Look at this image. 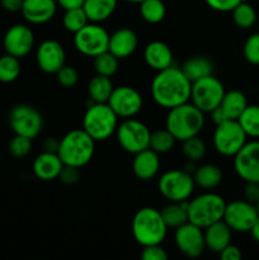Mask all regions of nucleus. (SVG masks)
Segmentation results:
<instances>
[{"label":"nucleus","instance_id":"7","mask_svg":"<svg viewBox=\"0 0 259 260\" xmlns=\"http://www.w3.org/2000/svg\"><path fill=\"white\" fill-rule=\"evenodd\" d=\"M195 179L187 170L173 169L161 174L157 182V188L163 197L170 202L188 201L195 192Z\"/></svg>","mask_w":259,"mask_h":260},{"label":"nucleus","instance_id":"17","mask_svg":"<svg viewBox=\"0 0 259 260\" xmlns=\"http://www.w3.org/2000/svg\"><path fill=\"white\" fill-rule=\"evenodd\" d=\"M3 46L7 53L22 58L35 47V33L27 24H14L5 32Z\"/></svg>","mask_w":259,"mask_h":260},{"label":"nucleus","instance_id":"4","mask_svg":"<svg viewBox=\"0 0 259 260\" xmlns=\"http://www.w3.org/2000/svg\"><path fill=\"white\" fill-rule=\"evenodd\" d=\"M94 151L95 141L84 129H73L60 140L57 155L63 165L80 169L90 162Z\"/></svg>","mask_w":259,"mask_h":260},{"label":"nucleus","instance_id":"34","mask_svg":"<svg viewBox=\"0 0 259 260\" xmlns=\"http://www.w3.org/2000/svg\"><path fill=\"white\" fill-rule=\"evenodd\" d=\"M233 20L241 29H248L253 27L256 22V12L249 3L243 2L231 10Z\"/></svg>","mask_w":259,"mask_h":260},{"label":"nucleus","instance_id":"27","mask_svg":"<svg viewBox=\"0 0 259 260\" xmlns=\"http://www.w3.org/2000/svg\"><path fill=\"white\" fill-rule=\"evenodd\" d=\"M222 170L217 165L213 164L201 165L195 170V174H193L195 184L206 190L218 187L222 182Z\"/></svg>","mask_w":259,"mask_h":260},{"label":"nucleus","instance_id":"32","mask_svg":"<svg viewBox=\"0 0 259 260\" xmlns=\"http://www.w3.org/2000/svg\"><path fill=\"white\" fill-rule=\"evenodd\" d=\"M238 122L243 127L244 132L248 137L258 139L259 137V106L251 104L246 107L241 116L238 118Z\"/></svg>","mask_w":259,"mask_h":260},{"label":"nucleus","instance_id":"8","mask_svg":"<svg viewBox=\"0 0 259 260\" xmlns=\"http://www.w3.org/2000/svg\"><path fill=\"white\" fill-rule=\"evenodd\" d=\"M226 90L223 84L213 75L192 83L190 101L203 113H211L220 106Z\"/></svg>","mask_w":259,"mask_h":260},{"label":"nucleus","instance_id":"23","mask_svg":"<svg viewBox=\"0 0 259 260\" xmlns=\"http://www.w3.org/2000/svg\"><path fill=\"white\" fill-rule=\"evenodd\" d=\"M160 169L159 154L154 150L145 149L135 154L132 161V172L139 179L150 180L156 177Z\"/></svg>","mask_w":259,"mask_h":260},{"label":"nucleus","instance_id":"26","mask_svg":"<svg viewBox=\"0 0 259 260\" xmlns=\"http://www.w3.org/2000/svg\"><path fill=\"white\" fill-rule=\"evenodd\" d=\"M118 0H84L83 9L89 22L102 23L112 17Z\"/></svg>","mask_w":259,"mask_h":260},{"label":"nucleus","instance_id":"21","mask_svg":"<svg viewBox=\"0 0 259 260\" xmlns=\"http://www.w3.org/2000/svg\"><path fill=\"white\" fill-rule=\"evenodd\" d=\"M139 46V37L131 28H119L109 35L108 51L118 60L130 57Z\"/></svg>","mask_w":259,"mask_h":260},{"label":"nucleus","instance_id":"14","mask_svg":"<svg viewBox=\"0 0 259 260\" xmlns=\"http://www.w3.org/2000/svg\"><path fill=\"white\" fill-rule=\"evenodd\" d=\"M258 216L255 205L239 200L226 203L222 220L235 233H249Z\"/></svg>","mask_w":259,"mask_h":260},{"label":"nucleus","instance_id":"42","mask_svg":"<svg viewBox=\"0 0 259 260\" xmlns=\"http://www.w3.org/2000/svg\"><path fill=\"white\" fill-rule=\"evenodd\" d=\"M141 258L144 260H167L168 254L165 249L161 248V244H156V245L144 246Z\"/></svg>","mask_w":259,"mask_h":260},{"label":"nucleus","instance_id":"9","mask_svg":"<svg viewBox=\"0 0 259 260\" xmlns=\"http://www.w3.org/2000/svg\"><path fill=\"white\" fill-rule=\"evenodd\" d=\"M116 136L119 146L126 152L135 155L142 150L149 149L151 132L144 122L132 117L126 118L118 124Z\"/></svg>","mask_w":259,"mask_h":260},{"label":"nucleus","instance_id":"25","mask_svg":"<svg viewBox=\"0 0 259 260\" xmlns=\"http://www.w3.org/2000/svg\"><path fill=\"white\" fill-rule=\"evenodd\" d=\"M231 230L223 220L217 221L203 229L206 248L212 253L220 254L229 244H231Z\"/></svg>","mask_w":259,"mask_h":260},{"label":"nucleus","instance_id":"13","mask_svg":"<svg viewBox=\"0 0 259 260\" xmlns=\"http://www.w3.org/2000/svg\"><path fill=\"white\" fill-rule=\"evenodd\" d=\"M107 103L118 116V118L126 119L132 118L140 113L144 99L137 89L128 85H121L113 89Z\"/></svg>","mask_w":259,"mask_h":260},{"label":"nucleus","instance_id":"52","mask_svg":"<svg viewBox=\"0 0 259 260\" xmlns=\"http://www.w3.org/2000/svg\"><path fill=\"white\" fill-rule=\"evenodd\" d=\"M255 207H256V212H258V215H259V202L256 203V205H255Z\"/></svg>","mask_w":259,"mask_h":260},{"label":"nucleus","instance_id":"12","mask_svg":"<svg viewBox=\"0 0 259 260\" xmlns=\"http://www.w3.org/2000/svg\"><path fill=\"white\" fill-rule=\"evenodd\" d=\"M9 124L15 135L35 139L43 128L42 114L29 104H17L9 113Z\"/></svg>","mask_w":259,"mask_h":260},{"label":"nucleus","instance_id":"24","mask_svg":"<svg viewBox=\"0 0 259 260\" xmlns=\"http://www.w3.org/2000/svg\"><path fill=\"white\" fill-rule=\"evenodd\" d=\"M144 60L152 70L161 71L173 66V52L167 43L161 41H152L145 47Z\"/></svg>","mask_w":259,"mask_h":260},{"label":"nucleus","instance_id":"28","mask_svg":"<svg viewBox=\"0 0 259 260\" xmlns=\"http://www.w3.org/2000/svg\"><path fill=\"white\" fill-rule=\"evenodd\" d=\"M190 83L200 80V79L206 78L208 75H212L213 73V65L207 57L205 56H195V57H189L183 66L180 68Z\"/></svg>","mask_w":259,"mask_h":260},{"label":"nucleus","instance_id":"47","mask_svg":"<svg viewBox=\"0 0 259 260\" xmlns=\"http://www.w3.org/2000/svg\"><path fill=\"white\" fill-rule=\"evenodd\" d=\"M0 4H2L3 9H5L7 12L17 13L22 9L23 0H0Z\"/></svg>","mask_w":259,"mask_h":260},{"label":"nucleus","instance_id":"48","mask_svg":"<svg viewBox=\"0 0 259 260\" xmlns=\"http://www.w3.org/2000/svg\"><path fill=\"white\" fill-rule=\"evenodd\" d=\"M58 144H60V141H58V140H56L55 137H48V139H46L42 144L43 151L57 152Z\"/></svg>","mask_w":259,"mask_h":260},{"label":"nucleus","instance_id":"50","mask_svg":"<svg viewBox=\"0 0 259 260\" xmlns=\"http://www.w3.org/2000/svg\"><path fill=\"white\" fill-rule=\"evenodd\" d=\"M249 233L251 234V236H253L254 240L258 241L259 243V216H258V218L255 220V222H254V225L251 226V229Z\"/></svg>","mask_w":259,"mask_h":260},{"label":"nucleus","instance_id":"39","mask_svg":"<svg viewBox=\"0 0 259 260\" xmlns=\"http://www.w3.org/2000/svg\"><path fill=\"white\" fill-rule=\"evenodd\" d=\"M9 152L12 156L17 157V159H22L25 157L32 150V139H28L25 136H20V135H15L9 142Z\"/></svg>","mask_w":259,"mask_h":260},{"label":"nucleus","instance_id":"43","mask_svg":"<svg viewBox=\"0 0 259 260\" xmlns=\"http://www.w3.org/2000/svg\"><path fill=\"white\" fill-rule=\"evenodd\" d=\"M58 179L66 185L75 184V183H78L79 179H80L79 168L70 167V165H63V168L61 169L60 175H58Z\"/></svg>","mask_w":259,"mask_h":260},{"label":"nucleus","instance_id":"38","mask_svg":"<svg viewBox=\"0 0 259 260\" xmlns=\"http://www.w3.org/2000/svg\"><path fill=\"white\" fill-rule=\"evenodd\" d=\"M183 154L188 161H200L206 154V144L198 136H193L183 141Z\"/></svg>","mask_w":259,"mask_h":260},{"label":"nucleus","instance_id":"30","mask_svg":"<svg viewBox=\"0 0 259 260\" xmlns=\"http://www.w3.org/2000/svg\"><path fill=\"white\" fill-rule=\"evenodd\" d=\"M114 86L111 78L96 74L88 84L89 98L94 103H107Z\"/></svg>","mask_w":259,"mask_h":260},{"label":"nucleus","instance_id":"10","mask_svg":"<svg viewBox=\"0 0 259 260\" xmlns=\"http://www.w3.org/2000/svg\"><path fill=\"white\" fill-rule=\"evenodd\" d=\"M246 134L238 119H228L216 124L213 132V146L223 156H235L246 144Z\"/></svg>","mask_w":259,"mask_h":260},{"label":"nucleus","instance_id":"1","mask_svg":"<svg viewBox=\"0 0 259 260\" xmlns=\"http://www.w3.org/2000/svg\"><path fill=\"white\" fill-rule=\"evenodd\" d=\"M192 83L179 68L157 71L151 81V96L157 106L172 109L190 101Z\"/></svg>","mask_w":259,"mask_h":260},{"label":"nucleus","instance_id":"11","mask_svg":"<svg viewBox=\"0 0 259 260\" xmlns=\"http://www.w3.org/2000/svg\"><path fill=\"white\" fill-rule=\"evenodd\" d=\"M109 33L99 23L89 22L74 33V46L84 56L95 57L108 51Z\"/></svg>","mask_w":259,"mask_h":260},{"label":"nucleus","instance_id":"49","mask_svg":"<svg viewBox=\"0 0 259 260\" xmlns=\"http://www.w3.org/2000/svg\"><path fill=\"white\" fill-rule=\"evenodd\" d=\"M57 4L62 8L63 10L74 9V8H81L84 4V0H56Z\"/></svg>","mask_w":259,"mask_h":260},{"label":"nucleus","instance_id":"33","mask_svg":"<svg viewBox=\"0 0 259 260\" xmlns=\"http://www.w3.org/2000/svg\"><path fill=\"white\" fill-rule=\"evenodd\" d=\"M20 75L19 58L5 53L0 57V83L9 84L17 80Z\"/></svg>","mask_w":259,"mask_h":260},{"label":"nucleus","instance_id":"35","mask_svg":"<svg viewBox=\"0 0 259 260\" xmlns=\"http://www.w3.org/2000/svg\"><path fill=\"white\" fill-rule=\"evenodd\" d=\"M175 141L177 140L167 128L157 129V131L151 132L149 147L157 154H167L170 150H173Z\"/></svg>","mask_w":259,"mask_h":260},{"label":"nucleus","instance_id":"18","mask_svg":"<svg viewBox=\"0 0 259 260\" xmlns=\"http://www.w3.org/2000/svg\"><path fill=\"white\" fill-rule=\"evenodd\" d=\"M36 60L38 68L43 73L56 74L65 65L66 53L60 42L55 40H46L38 46Z\"/></svg>","mask_w":259,"mask_h":260},{"label":"nucleus","instance_id":"37","mask_svg":"<svg viewBox=\"0 0 259 260\" xmlns=\"http://www.w3.org/2000/svg\"><path fill=\"white\" fill-rule=\"evenodd\" d=\"M94 70L99 75L111 78L118 70V58L109 51H106L94 57Z\"/></svg>","mask_w":259,"mask_h":260},{"label":"nucleus","instance_id":"41","mask_svg":"<svg viewBox=\"0 0 259 260\" xmlns=\"http://www.w3.org/2000/svg\"><path fill=\"white\" fill-rule=\"evenodd\" d=\"M56 78L60 85H62L63 88H73L76 85V83L79 81V73L74 66L70 65H63L60 70L56 73Z\"/></svg>","mask_w":259,"mask_h":260},{"label":"nucleus","instance_id":"3","mask_svg":"<svg viewBox=\"0 0 259 260\" xmlns=\"http://www.w3.org/2000/svg\"><path fill=\"white\" fill-rule=\"evenodd\" d=\"M131 229L134 239L142 248L161 244L168 233L161 212L154 207H144L137 211L132 218Z\"/></svg>","mask_w":259,"mask_h":260},{"label":"nucleus","instance_id":"44","mask_svg":"<svg viewBox=\"0 0 259 260\" xmlns=\"http://www.w3.org/2000/svg\"><path fill=\"white\" fill-rule=\"evenodd\" d=\"M206 4L211 8V9L216 10V12H231L235 7H238L240 3L246 2V0H205Z\"/></svg>","mask_w":259,"mask_h":260},{"label":"nucleus","instance_id":"31","mask_svg":"<svg viewBox=\"0 0 259 260\" xmlns=\"http://www.w3.org/2000/svg\"><path fill=\"white\" fill-rule=\"evenodd\" d=\"M140 14L145 22L157 24L167 14V8L161 0H144L140 3Z\"/></svg>","mask_w":259,"mask_h":260},{"label":"nucleus","instance_id":"6","mask_svg":"<svg viewBox=\"0 0 259 260\" xmlns=\"http://www.w3.org/2000/svg\"><path fill=\"white\" fill-rule=\"evenodd\" d=\"M226 202L220 194L206 192L189 201L188 221L201 229L221 221L225 212Z\"/></svg>","mask_w":259,"mask_h":260},{"label":"nucleus","instance_id":"22","mask_svg":"<svg viewBox=\"0 0 259 260\" xmlns=\"http://www.w3.org/2000/svg\"><path fill=\"white\" fill-rule=\"evenodd\" d=\"M63 168L62 160L57 155V152L43 151L35 159L32 165V170L36 177L45 182L57 179L61 169Z\"/></svg>","mask_w":259,"mask_h":260},{"label":"nucleus","instance_id":"45","mask_svg":"<svg viewBox=\"0 0 259 260\" xmlns=\"http://www.w3.org/2000/svg\"><path fill=\"white\" fill-rule=\"evenodd\" d=\"M244 200L253 205L259 202V182H246L244 188Z\"/></svg>","mask_w":259,"mask_h":260},{"label":"nucleus","instance_id":"29","mask_svg":"<svg viewBox=\"0 0 259 260\" xmlns=\"http://www.w3.org/2000/svg\"><path fill=\"white\" fill-rule=\"evenodd\" d=\"M188 205L189 200L182 202H170V205L160 210L168 229H177L183 223L188 222Z\"/></svg>","mask_w":259,"mask_h":260},{"label":"nucleus","instance_id":"20","mask_svg":"<svg viewBox=\"0 0 259 260\" xmlns=\"http://www.w3.org/2000/svg\"><path fill=\"white\" fill-rule=\"evenodd\" d=\"M57 7L56 0H23L20 13L30 24H43L55 17Z\"/></svg>","mask_w":259,"mask_h":260},{"label":"nucleus","instance_id":"2","mask_svg":"<svg viewBox=\"0 0 259 260\" xmlns=\"http://www.w3.org/2000/svg\"><path fill=\"white\" fill-rule=\"evenodd\" d=\"M205 126V113L197 108L192 102L169 109L165 128L174 136L177 141H184L193 136H198Z\"/></svg>","mask_w":259,"mask_h":260},{"label":"nucleus","instance_id":"5","mask_svg":"<svg viewBox=\"0 0 259 260\" xmlns=\"http://www.w3.org/2000/svg\"><path fill=\"white\" fill-rule=\"evenodd\" d=\"M118 127V116L108 103H91L83 118V129L95 142L106 141Z\"/></svg>","mask_w":259,"mask_h":260},{"label":"nucleus","instance_id":"40","mask_svg":"<svg viewBox=\"0 0 259 260\" xmlns=\"http://www.w3.org/2000/svg\"><path fill=\"white\" fill-rule=\"evenodd\" d=\"M243 53L245 60L251 65H259V32L251 35L244 43Z\"/></svg>","mask_w":259,"mask_h":260},{"label":"nucleus","instance_id":"51","mask_svg":"<svg viewBox=\"0 0 259 260\" xmlns=\"http://www.w3.org/2000/svg\"><path fill=\"white\" fill-rule=\"evenodd\" d=\"M123 2H127V3H132V4H140L141 2H144V0H123Z\"/></svg>","mask_w":259,"mask_h":260},{"label":"nucleus","instance_id":"15","mask_svg":"<svg viewBox=\"0 0 259 260\" xmlns=\"http://www.w3.org/2000/svg\"><path fill=\"white\" fill-rule=\"evenodd\" d=\"M174 241L178 250L187 258H198L206 249L203 229L189 221L175 229Z\"/></svg>","mask_w":259,"mask_h":260},{"label":"nucleus","instance_id":"19","mask_svg":"<svg viewBox=\"0 0 259 260\" xmlns=\"http://www.w3.org/2000/svg\"><path fill=\"white\" fill-rule=\"evenodd\" d=\"M246 107H248V101L245 94L241 93L240 90H230L226 91L220 106L213 109L211 114L213 122L218 124L228 119H238Z\"/></svg>","mask_w":259,"mask_h":260},{"label":"nucleus","instance_id":"36","mask_svg":"<svg viewBox=\"0 0 259 260\" xmlns=\"http://www.w3.org/2000/svg\"><path fill=\"white\" fill-rule=\"evenodd\" d=\"M89 23L88 17L84 12L83 7L74 8V9L65 10V14L62 17V25L66 30L71 33H76L80 30L84 25Z\"/></svg>","mask_w":259,"mask_h":260},{"label":"nucleus","instance_id":"46","mask_svg":"<svg viewBox=\"0 0 259 260\" xmlns=\"http://www.w3.org/2000/svg\"><path fill=\"white\" fill-rule=\"evenodd\" d=\"M220 256L222 260H240L243 254H241V250L238 246L233 245V244H229V245L221 251Z\"/></svg>","mask_w":259,"mask_h":260},{"label":"nucleus","instance_id":"16","mask_svg":"<svg viewBox=\"0 0 259 260\" xmlns=\"http://www.w3.org/2000/svg\"><path fill=\"white\" fill-rule=\"evenodd\" d=\"M234 169L244 182H259V140L248 142L234 156Z\"/></svg>","mask_w":259,"mask_h":260}]
</instances>
